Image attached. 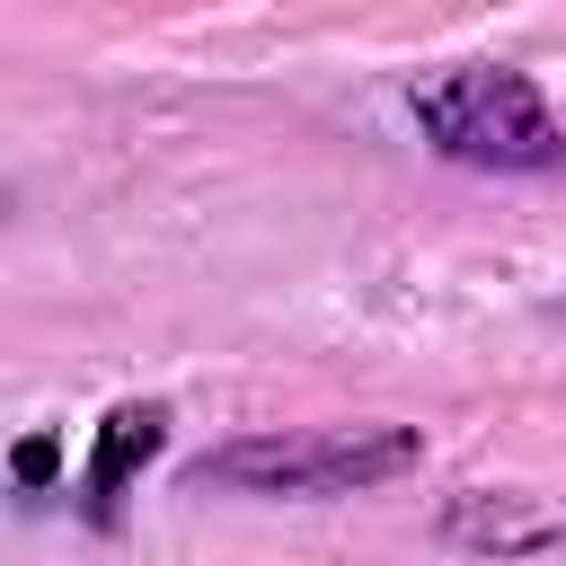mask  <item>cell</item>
Instances as JSON below:
<instances>
[{
  "label": "cell",
  "instance_id": "3957f363",
  "mask_svg": "<svg viewBox=\"0 0 566 566\" xmlns=\"http://www.w3.org/2000/svg\"><path fill=\"white\" fill-rule=\"evenodd\" d=\"M442 539L495 566H531V557H566V504L522 495V486H460L442 504Z\"/></svg>",
  "mask_w": 566,
  "mask_h": 566
},
{
  "label": "cell",
  "instance_id": "277c9868",
  "mask_svg": "<svg viewBox=\"0 0 566 566\" xmlns=\"http://www.w3.org/2000/svg\"><path fill=\"white\" fill-rule=\"evenodd\" d=\"M159 442H168V407H159V398H142V407H115V416L97 424L88 486H97V495H115V486H124V478H133V469L159 451Z\"/></svg>",
  "mask_w": 566,
  "mask_h": 566
},
{
  "label": "cell",
  "instance_id": "6da1fadb",
  "mask_svg": "<svg viewBox=\"0 0 566 566\" xmlns=\"http://www.w3.org/2000/svg\"><path fill=\"white\" fill-rule=\"evenodd\" d=\"M424 142L442 159H469V168H557L566 159V124L548 115V97L504 71V62H451V71H424L407 88Z\"/></svg>",
  "mask_w": 566,
  "mask_h": 566
},
{
  "label": "cell",
  "instance_id": "7a4b0ae2",
  "mask_svg": "<svg viewBox=\"0 0 566 566\" xmlns=\"http://www.w3.org/2000/svg\"><path fill=\"white\" fill-rule=\"evenodd\" d=\"M424 460V442L407 424H318V433H248L221 442L203 460V486H239V495H371L389 478H407Z\"/></svg>",
  "mask_w": 566,
  "mask_h": 566
},
{
  "label": "cell",
  "instance_id": "5b68a950",
  "mask_svg": "<svg viewBox=\"0 0 566 566\" xmlns=\"http://www.w3.org/2000/svg\"><path fill=\"white\" fill-rule=\"evenodd\" d=\"M18 478H53V442H18Z\"/></svg>",
  "mask_w": 566,
  "mask_h": 566
}]
</instances>
